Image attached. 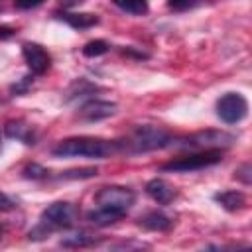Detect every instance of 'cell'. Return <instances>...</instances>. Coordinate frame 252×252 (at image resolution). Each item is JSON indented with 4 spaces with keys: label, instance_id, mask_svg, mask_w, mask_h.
<instances>
[{
    "label": "cell",
    "instance_id": "obj_1",
    "mask_svg": "<svg viewBox=\"0 0 252 252\" xmlns=\"http://www.w3.org/2000/svg\"><path fill=\"white\" fill-rule=\"evenodd\" d=\"M120 146L114 140L93 138V136H75L57 142L51 150L55 158H106L118 152Z\"/></svg>",
    "mask_w": 252,
    "mask_h": 252
},
{
    "label": "cell",
    "instance_id": "obj_2",
    "mask_svg": "<svg viewBox=\"0 0 252 252\" xmlns=\"http://www.w3.org/2000/svg\"><path fill=\"white\" fill-rule=\"evenodd\" d=\"M77 207L69 201H55L51 205H47L41 215H39V222L33 230H30V238L32 240H41L47 234H51L53 230H61V228H71L77 220Z\"/></svg>",
    "mask_w": 252,
    "mask_h": 252
},
{
    "label": "cell",
    "instance_id": "obj_3",
    "mask_svg": "<svg viewBox=\"0 0 252 252\" xmlns=\"http://www.w3.org/2000/svg\"><path fill=\"white\" fill-rule=\"evenodd\" d=\"M171 142H173V138L163 128L144 124V126H136L126 136L124 142H118V146H120V150H126L128 154H142V152L167 148V146H171Z\"/></svg>",
    "mask_w": 252,
    "mask_h": 252
},
{
    "label": "cell",
    "instance_id": "obj_4",
    "mask_svg": "<svg viewBox=\"0 0 252 252\" xmlns=\"http://www.w3.org/2000/svg\"><path fill=\"white\" fill-rule=\"evenodd\" d=\"M222 159L220 150H199L181 158H175L167 163L161 165L163 171H177V173H189V171H199L205 167H211Z\"/></svg>",
    "mask_w": 252,
    "mask_h": 252
},
{
    "label": "cell",
    "instance_id": "obj_5",
    "mask_svg": "<svg viewBox=\"0 0 252 252\" xmlns=\"http://www.w3.org/2000/svg\"><path fill=\"white\" fill-rule=\"evenodd\" d=\"M136 201V193L128 187L122 185H108V187H100L94 195V203L100 207H108L120 213H128V209L134 205Z\"/></svg>",
    "mask_w": 252,
    "mask_h": 252
},
{
    "label": "cell",
    "instance_id": "obj_6",
    "mask_svg": "<svg viewBox=\"0 0 252 252\" xmlns=\"http://www.w3.org/2000/svg\"><path fill=\"white\" fill-rule=\"evenodd\" d=\"M248 114V100L240 93H226L217 100V116L226 124H236Z\"/></svg>",
    "mask_w": 252,
    "mask_h": 252
},
{
    "label": "cell",
    "instance_id": "obj_7",
    "mask_svg": "<svg viewBox=\"0 0 252 252\" xmlns=\"http://www.w3.org/2000/svg\"><path fill=\"white\" fill-rule=\"evenodd\" d=\"M232 142H234V136H230L226 132L207 130V132L191 134L185 140H181L179 144H171V146L189 148V150H220L222 146H230Z\"/></svg>",
    "mask_w": 252,
    "mask_h": 252
},
{
    "label": "cell",
    "instance_id": "obj_8",
    "mask_svg": "<svg viewBox=\"0 0 252 252\" xmlns=\"http://www.w3.org/2000/svg\"><path fill=\"white\" fill-rule=\"evenodd\" d=\"M22 55H24V59H26V63H28V67L33 75H43L49 69L51 57L39 43H32V41L24 43L22 45Z\"/></svg>",
    "mask_w": 252,
    "mask_h": 252
},
{
    "label": "cell",
    "instance_id": "obj_9",
    "mask_svg": "<svg viewBox=\"0 0 252 252\" xmlns=\"http://www.w3.org/2000/svg\"><path fill=\"white\" fill-rule=\"evenodd\" d=\"M116 112V104L110 100H89L79 108V118L87 122H96L112 116Z\"/></svg>",
    "mask_w": 252,
    "mask_h": 252
},
{
    "label": "cell",
    "instance_id": "obj_10",
    "mask_svg": "<svg viewBox=\"0 0 252 252\" xmlns=\"http://www.w3.org/2000/svg\"><path fill=\"white\" fill-rule=\"evenodd\" d=\"M146 193H148L158 205H169V203L175 199V195H177V191L173 189V185H169L165 179H159V177L148 181Z\"/></svg>",
    "mask_w": 252,
    "mask_h": 252
},
{
    "label": "cell",
    "instance_id": "obj_11",
    "mask_svg": "<svg viewBox=\"0 0 252 252\" xmlns=\"http://www.w3.org/2000/svg\"><path fill=\"white\" fill-rule=\"evenodd\" d=\"M122 217H124V213L114 211V209H108V207H100V205H96L93 211L87 213V219H89L93 224H96V226L114 224V222H118Z\"/></svg>",
    "mask_w": 252,
    "mask_h": 252
},
{
    "label": "cell",
    "instance_id": "obj_12",
    "mask_svg": "<svg viewBox=\"0 0 252 252\" xmlns=\"http://www.w3.org/2000/svg\"><path fill=\"white\" fill-rule=\"evenodd\" d=\"M6 134L10 138H16L24 144H35V134L33 128L30 124H26L24 120H12L6 124Z\"/></svg>",
    "mask_w": 252,
    "mask_h": 252
},
{
    "label": "cell",
    "instance_id": "obj_13",
    "mask_svg": "<svg viewBox=\"0 0 252 252\" xmlns=\"http://www.w3.org/2000/svg\"><path fill=\"white\" fill-rule=\"evenodd\" d=\"M140 224L148 230H167L173 224V220L161 211H150L144 217H140Z\"/></svg>",
    "mask_w": 252,
    "mask_h": 252
},
{
    "label": "cell",
    "instance_id": "obj_14",
    "mask_svg": "<svg viewBox=\"0 0 252 252\" xmlns=\"http://www.w3.org/2000/svg\"><path fill=\"white\" fill-rule=\"evenodd\" d=\"M215 201L230 213H234V211H238L246 205V197H244L242 191H220V193L215 195Z\"/></svg>",
    "mask_w": 252,
    "mask_h": 252
},
{
    "label": "cell",
    "instance_id": "obj_15",
    "mask_svg": "<svg viewBox=\"0 0 252 252\" xmlns=\"http://www.w3.org/2000/svg\"><path fill=\"white\" fill-rule=\"evenodd\" d=\"M96 242H98V238H94L93 234L83 232V230L73 232V234L61 238V246H65V248H85V246H93Z\"/></svg>",
    "mask_w": 252,
    "mask_h": 252
},
{
    "label": "cell",
    "instance_id": "obj_16",
    "mask_svg": "<svg viewBox=\"0 0 252 252\" xmlns=\"http://www.w3.org/2000/svg\"><path fill=\"white\" fill-rule=\"evenodd\" d=\"M59 18L75 30H87V28H93L98 22V18L94 14H61Z\"/></svg>",
    "mask_w": 252,
    "mask_h": 252
},
{
    "label": "cell",
    "instance_id": "obj_17",
    "mask_svg": "<svg viewBox=\"0 0 252 252\" xmlns=\"http://www.w3.org/2000/svg\"><path fill=\"white\" fill-rule=\"evenodd\" d=\"M114 6H118L122 12H128V14H136V16H142L148 12V2L146 0H112Z\"/></svg>",
    "mask_w": 252,
    "mask_h": 252
},
{
    "label": "cell",
    "instance_id": "obj_18",
    "mask_svg": "<svg viewBox=\"0 0 252 252\" xmlns=\"http://www.w3.org/2000/svg\"><path fill=\"white\" fill-rule=\"evenodd\" d=\"M108 51V43L104 39H94V41H89L85 47H83V55L85 57H98V55H104Z\"/></svg>",
    "mask_w": 252,
    "mask_h": 252
},
{
    "label": "cell",
    "instance_id": "obj_19",
    "mask_svg": "<svg viewBox=\"0 0 252 252\" xmlns=\"http://www.w3.org/2000/svg\"><path fill=\"white\" fill-rule=\"evenodd\" d=\"M45 169L43 167H39L37 163H32V165H28L26 169H24V175L26 177H32V179H39V177H45Z\"/></svg>",
    "mask_w": 252,
    "mask_h": 252
},
{
    "label": "cell",
    "instance_id": "obj_20",
    "mask_svg": "<svg viewBox=\"0 0 252 252\" xmlns=\"http://www.w3.org/2000/svg\"><path fill=\"white\" fill-rule=\"evenodd\" d=\"M236 177H238L242 183H246V185H248V183H250V165H248V163H244L242 167H238V169H236Z\"/></svg>",
    "mask_w": 252,
    "mask_h": 252
},
{
    "label": "cell",
    "instance_id": "obj_21",
    "mask_svg": "<svg viewBox=\"0 0 252 252\" xmlns=\"http://www.w3.org/2000/svg\"><path fill=\"white\" fill-rule=\"evenodd\" d=\"M14 205H16V203H14V201H12V199H10L6 193H2V191H0V213L14 209Z\"/></svg>",
    "mask_w": 252,
    "mask_h": 252
},
{
    "label": "cell",
    "instance_id": "obj_22",
    "mask_svg": "<svg viewBox=\"0 0 252 252\" xmlns=\"http://www.w3.org/2000/svg\"><path fill=\"white\" fill-rule=\"evenodd\" d=\"M43 0H16V8L20 10H28V8H35L39 6Z\"/></svg>",
    "mask_w": 252,
    "mask_h": 252
},
{
    "label": "cell",
    "instance_id": "obj_23",
    "mask_svg": "<svg viewBox=\"0 0 252 252\" xmlns=\"http://www.w3.org/2000/svg\"><path fill=\"white\" fill-rule=\"evenodd\" d=\"M12 35H14V30H12V28L0 26V41H2V39H10Z\"/></svg>",
    "mask_w": 252,
    "mask_h": 252
},
{
    "label": "cell",
    "instance_id": "obj_24",
    "mask_svg": "<svg viewBox=\"0 0 252 252\" xmlns=\"http://www.w3.org/2000/svg\"><path fill=\"white\" fill-rule=\"evenodd\" d=\"M30 81H32L30 77H24V81H22L20 85H14V87H12V91H14V93H22V91H26V89H28V85H30Z\"/></svg>",
    "mask_w": 252,
    "mask_h": 252
},
{
    "label": "cell",
    "instance_id": "obj_25",
    "mask_svg": "<svg viewBox=\"0 0 252 252\" xmlns=\"http://www.w3.org/2000/svg\"><path fill=\"white\" fill-rule=\"evenodd\" d=\"M71 2H77V0H69V4H71ZM79 2H81V0H79Z\"/></svg>",
    "mask_w": 252,
    "mask_h": 252
},
{
    "label": "cell",
    "instance_id": "obj_26",
    "mask_svg": "<svg viewBox=\"0 0 252 252\" xmlns=\"http://www.w3.org/2000/svg\"><path fill=\"white\" fill-rule=\"evenodd\" d=\"M0 238H2V226H0Z\"/></svg>",
    "mask_w": 252,
    "mask_h": 252
},
{
    "label": "cell",
    "instance_id": "obj_27",
    "mask_svg": "<svg viewBox=\"0 0 252 252\" xmlns=\"http://www.w3.org/2000/svg\"><path fill=\"white\" fill-rule=\"evenodd\" d=\"M197 2H199V0H197Z\"/></svg>",
    "mask_w": 252,
    "mask_h": 252
}]
</instances>
